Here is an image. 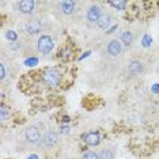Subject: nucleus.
Masks as SVG:
<instances>
[{
	"mask_svg": "<svg viewBox=\"0 0 159 159\" xmlns=\"http://www.w3.org/2000/svg\"><path fill=\"white\" fill-rule=\"evenodd\" d=\"M25 139L31 146H38L42 142V135L38 126H35V125L29 126L26 131H25Z\"/></svg>",
	"mask_w": 159,
	"mask_h": 159,
	"instance_id": "obj_2",
	"label": "nucleus"
},
{
	"mask_svg": "<svg viewBox=\"0 0 159 159\" xmlns=\"http://www.w3.org/2000/svg\"><path fill=\"white\" fill-rule=\"evenodd\" d=\"M110 22H111V15L110 14H103L97 25H98L99 29H107V26L110 25Z\"/></svg>",
	"mask_w": 159,
	"mask_h": 159,
	"instance_id": "obj_13",
	"label": "nucleus"
},
{
	"mask_svg": "<svg viewBox=\"0 0 159 159\" xmlns=\"http://www.w3.org/2000/svg\"><path fill=\"white\" fill-rule=\"evenodd\" d=\"M106 50L110 56H118L122 52V44L118 39H111V41L107 44Z\"/></svg>",
	"mask_w": 159,
	"mask_h": 159,
	"instance_id": "obj_8",
	"label": "nucleus"
},
{
	"mask_svg": "<svg viewBox=\"0 0 159 159\" xmlns=\"http://www.w3.org/2000/svg\"><path fill=\"white\" fill-rule=\"evenodd\" d=\"M0 70H2V75H0V78L2 79H4L6 78V67H4V64H0Z\"/></svg>",
	"mask_w": 159,
	"mask_h": 159,
	"instance_id": "obj_18",
	"label": "nucleus"
},
{
	"mask_svg": "<svg viewBox=\"0 0 159 159\" xmlns=\"http://www.w3.org/2000/svg\"><path fill=\"white\" fill-rule=\"evenodd\" d=\"M102 8L99 6H91L87 10V20L91 23H98V20L102 16Z\"/></svg>",
	"mask_w": 159,
	"mask_h": 159,
	"instance_id": "obj_7",
	"label": "nucleus"
},
{
	"mask_svg": "<svg viewBox=\"0 0 159 159\" xmlns=\"http://www.w3.org/2000/svg\"><path fill=\"white\" fill-rule=\"evenodd\" d=\"M25 30H26L27 34L35 35V34L41 33V31L44 30V22L39 19H31L25 25Z\"/></svg>",
	"mask_w": 159,
	"mask_h": 159,
	"instance_id": "obj_5",
	"label": "nucleus"
},
{
	"mask_svg": "<svg viewBox=\"0 0 159 159\" xmlns=\"http://www.w3.org/2000/svg\"><path fill=\"white\" fill-rule=\"evenodd\" d=\"M35 8V2L33 0H22V2H18L16 3V10L20 14H31Z\"/></svg>",
	"mask_w": 159,
	"mask_h": 159,
	"instance_id": "obj_6",
	"label": "nucleus"
},
{
	"mask_svg": "<svg viewBox=\"0 0 159 159\" xmlns=\"http://www.w3.org/2000/svg\"><path fill=\"white\" fill-rule=\"evenodd\" d=\"M42 82H44L45 86H48L50 89L57 87L61 82V74L56 68H48L42 74Z\"/></svg>",
	"mask_w": 159,
	"mask_h": 159,
	"instance_id": "obj_1",
	"label": "nucleus"
},
{
	"mask_svg": "<svg viewBox=\"0 0 159 159\" xmlns=\"http://www.w3.org/2000/svg\"><path fill=\"white\" fill-rule=\"evenodd\" d=\"M99 140H101V137H99V133L98 132H89V133H86L84 135V142L86 144H89V146H98L99 144Z\"/></svg>",
	"mask_w": 159,
	"mask_h": 159,
	"instance_id": "obj_10",
	"label": "nucleus"
},
{
	"mask_svg": "<svg viewBox=\"0 0 159 159\" xmlns=\"http://www.w3.org/2000/svg\"><path fill=\"white\" fill-rule=\"evenodd\" d=\"M55 48V42H53L52 37H49V35H41V37L38 38V42H37V49L39 53H42V55H48Z\"/></svg>",
	"mask_w": 159,
	"mask_h": 159,
	"instance_id": "obj_4",
	"label": "nucleus"
},
{
	"mask_svg": "<svg viewBox=\"0 0 159 159\" xmlns=\"http://www.w3.org/2000/svg\"><path fill=\"white\" fill-rule=\"evenodd\" d=\"M133 39H135V37H133L132 31H129V30L122 31V34H121V44H124L125 46H131L133 44Z\"/></svg>",
	"mask_w": 159,
	"mask_h": 159,
	"instance_id": "obj_12",
	"label": "nucleus"
},
{
	"mask_svg": "<svg viewBox=\"0 0 159 159\" xmlns=\"http://www.w3.org/2000/svg\"><path fill=\"white\" fill-rule=\"evenodd\" d=\"M99 159H114V151L110 148H103L99 151Z\"/></svg>",
	"mask_w": 159,
	"mask_h": 159,
	"instance_id": "obj_14",
	"label": "nucleus"
},
{
	"mask_svg": "<svg viewBox=\"0 0 159 159\" xmlns=\"http://www.w3.org/2000/svg\"><path fill=\"white\" fill-rule=\"evenodd\" d=\"M109 4L116 10H124L126 7V2H109Z\"/></svg>",
	"mask_w": 159,
	"mask_h": 159,
	"instance_id": "obj_17",
	"label": "nucleus"
},
{
	"mask_svg": "<svg viewBox=\"0 0 159 159\" xmlns=\"http://www.w3.org/2000/svg\"><path fill=\"white\" fill-rule=\"evenodd\" d=\"M0 118H2V121H6L10 118V109L6 105H2V107H0Z\"/></svg>",
	"mask_w": 159,
	"mask_h": 159,
	"instance_id": "obj_15",
	"label": "nucleus"
},
{
	"mask_svg": "<svg viewBox=\"0 0 159 159\" xmlns=\"http://www.w3.org/2000/svg\"><path fill=\"white\" fill-rule=\"evenodd\" d=\"M59 7H60V11L64 15H71L75 11V8H76V3L72 2V0H66V2H60Z\"/></svg>",
	"mask_w": 159,
	"mask_h": 159,
	"instance_id": "obj_9",
	"label": "nucleus"
},
{
	"mask_svg": "<svg viewBox=\"0 0 159 159\" xmlns=\"http://www.w3.org/2000/svg\"><path fill=\"white\" fill-rule=\"evenodd\" d=\"M128 70L132 75H139L140 72H143V70H144V64L140 60H133L129 63Z\"/></svg>",
	"mask_w": 159,
	"mask_h": 159,
	"instance_id": "obj_11",
	"label": "nucleus"
},
{
	"mask_svg": "<svg viewBox=\"0 0 159 159\" xmlns=\"http://www.w3.org/2000/svg\"><path fill=\"white\" fill-rule=\"evenodd\" d=\"M80 159H99V154L94 152V151H87L82 155Z\"/></svg>",
	"mask_w": 159,
	"mask_h": 159,
	"instance_id": "obj_16",
	"label": "nucleus"
},
{
	"mask_svg": "<svg viewBox=\"0 0 159 159\" xmlns=\"http://www.w3.org/2000/svg\"><path fill=\"white\" fill-rule=\"evenodd\" d=\"M42 144L46 150H55V148L59 146L60 143V136L57 132H53V131H48L42 136Z\"/></svg>",
	"mask_w": 159,
	"mask_h": 159,
	"instance_id": "obj_3",
	"label": "nucleus"
}]
</instances>
